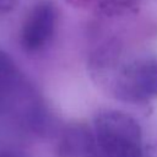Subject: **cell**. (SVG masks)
<instances>
[{
    "instance_id": "1",
    "label": "cell",
    "mask_w": 157,
    "mask_h": 157,
    "mask_svg": "<svg viewBox=\"0 0 157 157\" xmlns=\"http://www.w3.org/2000/svg\"><path fill=\"white\" fill-rule=\"evenodd\" d=\"M88 67L94 82L117 101L145 104L157 99L156 54H131L110 40L91 53Z\"/></svg>"
},
{
    "instance_id": "2",
    "label": "cell",
    "mask_w": 157,
    "mask_h": 157,
    "mask_svg": "<svg viewBox=\"0 0 157 157\" xmlns=\"http://www.w3.org/2000/svg\"><path fill=\"white\" fill-rule=\"evenodd\" d=\"M0 119L33 131L47 128L48 114L36 87L17 63L0 50Z\"/></svg>"
},
{
    "instance_id": "3",
    "label": "cell",
    "mask_w": 157,
    "mask_h": 157,
    "mask_svg": "<svg viewBox=\"0 0 157 157\" xmlns=\"http://www.w3.org/2000/svg\"><path fill=\"white\" fill-rule=\"evenodd\" d=\"M92 129L102 157H156L140 121L123 109H99L93 117Z\"/></svg>"
},
{
    "instance_id": "4",
    "label": "cell",
    "mask_w": 157,
    "mask_h": 157,
    "mask_svg": "<svg viewBox=\"0 0 157 157\" xmlns=\"http://www.w3.org/2000/svg\"><path fill=\"white\" fill-rule=\"evenodd\" d=\"M59 26V7L53 0H38L26 12L18 29V44L27 54L43 52Z\"/></svg>"
},
{
    "instance_id": "5",
    "label": "cell",
    "mask_w": 157,
    "mask_h": 157,
    "mask_svg": "<svg viewBox=\"0 0 157 157\" xmlns=\"http://www.w3.org/2000/svg\"><path fill=\"white\" fill-rule=\"evenodd\" d=\"M58 157H102L92 125L74 120L67 123L56 140Z\"/></svg>"
},
{
    "instance_id": "6",
    "label": "cell",
    "mask_w": 157,
    "mask_h": 157,
    "mask_svg": "<svg viewBox=\"0 0 157 157\" xmlns=\"http://www.w3.org/2000/svg\"><path fill=\"white\" fill-rule=\"evenodd\" d=\"M72 6L90 10L104 16H120L131 10L137 0H67Z\"/></svg>"
},
{
    "instance_id": "7",
    "label": "cell",
    "mask_w": 157,
    "mask_h": 157,
    "mask_svg": "<svg viewBox=\"0 0 157 157\" xmlns=\"http://www.w3.org/2000/svg\"><path fill=\"white\" fill-rule=\"evenodd\" d=\"M22 0H0V15H7L15 11Z\"/></svg>"
},
{
    "instance_id": "8",
    "label": "cell",
    "mask_w": 157,
    "mask_h": 157,
    "mask_svg": "<svg viewBox=\"0 0 157 157\" xmlns=\"http://www.w3.org/2000/svg\"><path fill=\"white\" fill-rule=\"evenodd\" d=\"M0 157H21L18 153H15L13 151L7 150H0Z\"/></svg>"
}]
</instances>
